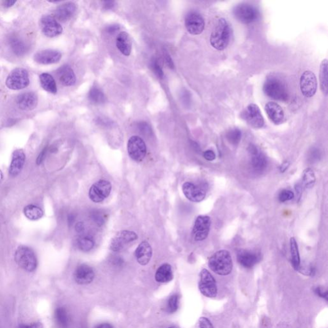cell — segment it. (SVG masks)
Returning <instances> with one entry per match:
<instances>
[{"label":"cell","mask_w":328,"mask_h":328,"mask_svg":"<svg viewBox=\"0 0 328 328\" xmlns=\"http://www.w3.org/2000/svg\"><path fill=\"white\" fill-rule=\"evenodd\" d=\"M40 82L42 89L51 94H56L57 88L56 80L52 75L48 73H42L40 75Z\"/></svg>","instance_id":"29"},{"label":"cell","mask_w":328,"mask_h":328,"mask_svg":"<svg viewBox=\"0 0 328 328\" xmlns=\"http://www.w3.org/2000/svg\"><path fill=\"white\" fill-rule=\"evenodd\" d=\"M48 148H45L41 152V153L39 154V155L38 156L37 159V165L41 164L44 159H45L46 156V153H47Z\"/></svg>","instance_id":"44"},{"label":"cell","mask_w":328,"mask_h":328,"mask_svg":"<svg viewBox=\"0 0 328 328\" xmlns=\"http://www.w3.org/2000/svg\"><path fill=\"white\" fill-rule=\"evenodd\" d=\"M290 166V163L289 162H288V161H286V162H283L282 165L280 166V171L281 173H284L285 171H286L287 169L289 168V167Z\"/></svg>","instance_id":"50"},{"label":"cell","mask_w":328,"mask_h":328,"mask_svg":"<svg viewBox=\"0 0 328 328\" xmlns=\"http://www.w3.org/2000/svg\"><path fill=\"white\" fill-rule=\"evenodd\" d=\"M2 179H3V174H2L1 171H0V182L1 181Z\"/></svg>","instance_id":"55"},{"label":"cell","mask_w":328,"mask_h":328,"mask_svg":"<svg viewBox=\"0 0 328 328\" xmlns=\"http://www.w3.org/2000/svg\"><path fill=\"white\" fill-rule=\"evenodd\" d=\"M10 48L17 56H24L27 51V46L25 42L18 37H12L10 40Z\"/></svg>","instance_id":"30"},{"label":"cell","mask_w":328,"mask_h":328,"mask_svg":"<svg viewBox=\"0 0 328 328\" xmlns=\"http://www.w3.org/2000/svg\"><path fill=\"white\" fill-rule=\"evenodd\" d=\"M195 328H213L212 324L206 317H201Z\"/></svg>","instance_id":"42"},{"label":"cell","mask_w":328,"mask_h":328,"mask_svg":"<svg viewBox=\"0 0 328 328\" xmlns=\"http://www.w3.org/2000/svg\"><path fill=\"white\" fill-rule=\"evenodd\" d=\"M138 236L132 231L122 230L116 233L110 243V249L114 252L122 251L133 241L137 240Z\"/></svg>","instance_id":"7"},{"label":"cell","mask_w":328,"mask_h":328,"mask_svg":"<svg viewBox=\"0 0 328 328\" xmlns=\"http://www.w3.org/2000/svg\"><path fill=\"white\" fill-rule=\"evenodd\" d=\"M328 60L325 59L322 61L320 65V85L321 89L326 96L328 95Z\"/></svg>","instance_id":"34"},{"label":"cell","mask_w":328,"mask_h":328,"mask_svg":"<svg viewBox=\"0 0 328 328\" xmlns=\"http://www.w3.org/2000/svg\"><path fill=\"white\" fill-rule=\"evenodd\" d=\"M251 156V166L256 173H262L265 170L268 161L266 156L255 145H251L248 148Z\"/></svg>","instance_id":"16"},{"label":"cell","mask_w":328,"mask_h":328,"mask_svg":"<svg viewBox=\"0 0 328 328\" xmlns=\"http://www.w3.org/2000/svg\"><path fill=\"white\" fill-rule=\"evenodd\" d=\"M139 128L142 132L145 133H148L151 132V128H150L149 126L148 125L147 122H141V123L139 124Z\"/></svg>","instance_id":"47"},{"label":"cell","mask_w":328,"mask_h":328,"mask_svg":"<svg viewBox=\"0 0 328 328\" xmlns=\"http://www.w3.org/2000/svg\"><path fill=\"white\" fill-rule=\"evenodd\" d=\"M211 219L206 215H200L197 217L192 230V236L196 241L205 240L208 237L210 230Z\"/></svg>","instance_id":"14"},{"label":"cell","mask_w":328,"mask_h":328,"mask_svg":"<svg viewBox=\"0 0 328 328\" xmlns=\"http://www.w3.org/2000/svg\"><path fill=\"white\" fill-rule=\"evenodd\" d=\"M55 319L57 325L61 328H67L69 327V317L64 308L59 307L56 309L55 312Z\"/></svg>","instance_id":"32"},{"label":"cell","mask_w":328,"mask_h":328,"mask_svg":"<svg viewBox=\"0 0 328 328\" xmlns=\"http://www.w3.org/2000/svg\"><path fill=\"white\" fill-rule=\"evenodd\" d=\"M18 328H44L41 323H33L30 325H21Z\"/></svg>","instance_id":"46"},{"label":"cell","mask_w":328,"mask_h":328,"mask_svg":"<svg viewBox=\"0 0 328 328\" xmlns=\"http://www.w3.org/2000/svg\"><path fill=\"white\" fill-rule=\"evenodd\" d=\"M57 77L63 86H73L77 81V77L73 70L69 65H64L57 70Z\"/></svg>","instance_id":"25"},{"label":"cell","mask_w":328,"mask_h":328,"mask_svg":"<svg viewBox=\"0 0 328 328\" xmlns=\"http://www.w3.org/2000/svg\"><path fill=\"white\" fill-rule=\"evenodd\" d=\"M96 328H114L109 323H103L97 326Z\"/></svg>","instance_id":"53"},{"label":"cell","mask_w":328,"mask_h":328,"mask_svg":"<svg viewBox=\"0 0 328 328\" xmlns=\"http://www.w3.org/2000/svg\"><path fill=\"white\" fill-rule=\"evenodd\" d=\"M17 104L22 111H32L37 107L38 104L37 95L33 92L23 93L17 98Z\"/></svg>","instance_id":"19"},{"label":"cell","mask_w":328,"mask_h":328,"mask_svg":"<svg viewBox=\"0 0 328 328\" xmlns=\"http://www.w3.org/2000/svg\"><path fill=\"white\" fill-rule=\"evenodd\" d=\"M128 153L130 157L135 162H141L146 157L147 146L143 139L139 136L130 137L128 142Z\"/></svg>","instance_id":"9"},{"label":"cell","mask_w":328,"mask_h":328,"mask_svg":"<svg viewBox=\"0 0 328 328\" xmlns=\"http://www.w3.org/2000/svg\"><path fill=\"white\" fill-rule=\"evenodd\" d=\"M265 111L268 118L275 124L282 123L285 118L284 112L281 106L274 102H268L265 106Z\"/></svg>","instance_id":"23"},{"label":"cell","mask_w":328,"mask_h":328,"mask_svg":"<svg viewBox=\"0 0 328 328\" xmlns=\"http://www.w3.org/2000/svg\"><path fill=\"white\" fill-rule=\"evenodd\" d=\"M199 289L207 298H214L217 295L216 281L207 269H203L200 273Z\"/></svg>","instance_id":"8"},{"label":"cell","mask_w":328,"mask_h":328,"mask_svg":"<svg viewBox=\"0 0 328 328\" xmlns=\"http://www.w3.org/2000/svg\"><path fill=\"white\" fill-rule=\"evenodd\" d=\"M238 260L239 263L244 268H251L259 262V257L254 252L241 250L238 254Z\"/></svg>","instance_id":"26"},{"label":"cell","mask_w":328,"mask_h":328,"mask_svg":"<svg viewBox=\"0 0 328 328\" xmlns=\"http://www.w3.org/2000/svg\"><path fill=\"white\" fill-rule=\"evenodd\" d=\"M209 266L213 272L221 276H227L233 269V261L230 252L220 250L213 254L209 260Z\"/></svg>","instance_id":"2"},{"label":"cell","mask_w":328,"mask_h":328,"mask_svg":"<svg viewBox=\"0 0 328 328\" xmlns=\"http://www.w3.org/2000/svg\"><path fill=\"white\" fill-rule=\"evenodd\" d=\"M25 216L31 221L40 219L43 216V211L39 207L35 205H30L25 207L24 209Z\"/></svg>","instance_id":"35"},{"label":"cell","mask_w":328,"mask_h":328,"mask_svg":"<svg viewBox=\"0 0 328 328\" xmlns=\"http://www.w3.org/2000/svg\"><path fill=\"white\" fill-rule=\"evenodd\" d=\"M116 46L119 52L124 56H130L132 52V40L126 31H122L116 39Z\"/></svg>","instance_id":"27"},{"label":"cell","mask_w":328,"mask_h":328,"mask_svg":"<svg viewBox=\"0 0 328 328\" xmlns=\"http://www.w3.org/2000/svg\"><path fill=\"white\" fill-rule=\"evenodd\" d=\"M150 67L153 73L155 74L156 77L163 78L164 76V71H163L162 67L161 66L159 60L156 58H153L150 62Z\"/></svg>","instance_id":"39"},{"label":"cell","mask_w":328,"mask_h":328,"mask_svg":"<svg viewBox=\"0 0 328 328\" xmlns=\"http://www.w3.org/2000/svg\"><path fill=\"white\" fill-rule=\"evenodd\" d=\"M16 3V1H4L3 5L6 8H9L12 7Z\"/></svg>","instance_id":"51"},{"label":"cell","mask_w":328,"mask_h":328,"mask_svg":"<svg viewBox=\"0 0 328 328\" xmlns=\"http://www.w3.org/2000/svg\"><path fill=\"white\" fill-rule=\"evenodd\" d=\"M264 92L270 98L280 101H286L289 98L286 86L281 80L269 77L264 85Z\"/></svg>","instance_id":"3"},{"label":"cell","mask_w":328,"mask_h":328,"mask_svg":"<svg viewBox=\"0 0 328 328\" xmlns=\"http://www.w3.org/2000/svg\"><path fill=\"white\" fill-rule=\"evenodd\" d=\"M25 162V154L22 149H17L12 153L9 174L11 177L18 176L22 171Z\"/></svg>","instance_id":"24"},{"label":"cell","mask_w":328,"mask_h":328,"mask_svg":"<svg viewBox=\"0 0 328 328\" xmlns=\"http://www.w3.org/2000/svg\"><path fill=\"white\" fill-rule=\"evenodd\" d=\"M77 10V5L73 2H67L62 4L56 8L54 12V18L61 22H65L75 14Z\"/></svg>","instance_id":"21"},{"label":"cell","mask_w":328,"mask_h":328,"mask_svg":"<svg viewBox=\"0 0 328 328\" xmlns=\"http://www.w3.org/2000/svg\"><path fill=\"white\" fill-rule=\"evenodd\" d=\"M62 59V54L59 51L45 50L36 53L33 56L35 62L39 64L49 65L58 63Z\"/></svg>","instance_id":"17"},{"label":"cell","mask_w":328,"mask_h":328,"mask_svg":"<svg viewBox=\"0 0 328 328\" xmlns=\"http://www.w3.org/2000/svg\"><path fill=\"white\" fill-rule=\"evenodd\" d=\"M165 60H166L167 65H168L169 68H174L175 65L174 63H173V59H171V56H169L168 53H166V54H165Z\"/></svg>","instance_id":"48"},{"label":"cell","mask_w":328,"mask_h":328,"mask_svg":"<svg viewBox=\"0 0 328 328\" xmlns=\"http://www.w3.org/2000/svg\"><path fill=\"white\" fill-rule=\"evenodd\" d=\"M15 261L23 269L33 272L37 266V260L34 252L27 246H20L15 253Z\"/></svg>","instance_id":"4"},{"label":"cell","mask_w":328,"mask_h":328,"mask_svg":"<svg viewBox=\"0 0 328 328\" xmlns=\"http://www.w3.org/2000/svg\"><path fill=\"white\" fill-rule=\"evenodd\" d=\"M119 30L120 27L119 25H109V26L108 27L107 29H106V30H107V32L111 33V34H114V33H115L117 32L118 31H119Z\"/></svg>","instance_id":"45"},{"label":"cell","mask_w":328,"mask_h":328,"mask_svg":"<svg viewBox=\"0 0 328 328\" xmlns=\"http://www.w3.org/2000/svg\"><path fill=\"white\" fill-rule=\"evenodd\" d=\"M173 279L172 268L168 264H163L156 270L155 279L159 283H168Z\"/></svg>","instance_id":"28"},{"label":"cell","mask_w":328,"mask_h":328,"mask_svg":"<svg viewBox=\"0 0 328 328\" xmlns=\"http://www.w3.org/2000/svg\"><path fill=\"white\" fill-rule=\"evenodd\" d=\"M89 99L94 105H101L105 103V96L103 91L98 87H93L89 92Z\"/></svg>","instance_id":"33"},{"label":"cell","mask_w":328,"mask_h":328,"mask_svg":"<svg viewBox=\"0 0 328 328\" xmlns=\"http://www.w3.org/2000/svg\"><path fill=\"white\" fill-rule=\"evenodd\" d=\"M203 156L205 159L208 161H213L215 159V154L212 150H207L203 153Z\"/></svg>","instance_id":"43"},{"label":"cell","mask_w":328,"mask_h":328,"mask_svg":"<svg viewBox=\"0 0 328 328\" xmlns=\"http://www.w3.org/2000/svg\"><path fill=\"white\" fill-rule=\"evenodd\" d=\"M115 1H103V7L105 10H112L115 7Z\"/></svg>","instance_id":"49"},{"label":"cell","mask_w":328,"mask_h":328,"mask_svg":"<svg viewBox=\"0 0 328 328\" xmlns=\"http://www.w3.org/2000/svg\"><path fill=\"white\" fill-rule=\"evenodd\" d=\"M182 190L184 195L192 202H202L206 196V190L202 187L194 185L191 182H186L184 183Z\"/></svg>","instance_id":"18"},{"label":"cell","mask_w":328,"mask_h":328,"mask_svg":"<svg viewBox=\"0 0 328 328\" xmlns=\"http://www.w3.org/2000/svg\"><path fill=\"white\" fill-rule=\"evenodd\" d=\"M179 305V298L177 295L171 296L168 300V310L170 313L177 312Z\"/></svg>","instance_id":"40"},{"label":"cell","mask_w":328,"mask_h":328,"mask_svg":"<svg viewBox=\"0 0 328 328\" xmlns=\"http://www.w3.org/2000/svg\"><path fill=\"white\" fill-rule=\"evenodd\" d=\"M242 133L238 128H233L227 133L226 138L229 143L233 145H238L240 143Z\"/></svg>","instance_id":"37"},{"label":"cell","mask_w":328,"mask_h":328,"mask_svg":"<svg viewBox=\"0 0 328 328\" xmlns=\"http://www.w3.org/2000/svg\"><path fill=\"white\" fill-rule=\"evenodd\" d=\"M40 27L44 35L50 38L60 35L63 31L62 27L58 21L54 16L49 15L42 17L40 20Z\"/></svg>","instance_id":"11"},{"label":"cell","mask_w":328,"mask_h":328,"mask_svg":"<svg viewBox=\"0 0 328 328\" xmlns=\"http://www.w3.org/2000/svg\"><path fill=\"white\" fill-rule=\"evenodd\" d=\"M294 194L289 190H283L279 195V200L281 202H285L294 198Z\"/></svg>","instance_id":"41"},{"label":"cell","mask_w":328,"mask_h":328,"mask_svg":"<svg viewBox=\"0 0 328 328\" xmlns=\"http://www.w3.org/2000/svg\"><path fill=\"white\" fill-rule=\"evenodd\" d=\"M94 245V242L89 238H83L78 241V246L82 251L87 252L91 250Z\"/></svg>","instance_id":"38"},{"label":"cell","mask_w":328,"mask_h":328,"mask_svg":"<svg viewBox=\"0 0 328 328\" xmlns=\"http://www.w3.org/2000/svg\"><path fill=\"white\" fill-rule=\"evenodd\" d=\"M153 250L151 245L147 241H143L137 247L135 251V257L138 263L141 266H146L151 259Z\"/></svg>","instance_id":"22"},{"label":"cell","mask_w":328,"mask_h":328,"mask_svg":"<svg viewBox=\"0 0 328 328\" xmlns=\"http://www.w3.org/2000/svg\"><path fill=\"white\" fill-rule=\"evenodd\" d=\"M176 328L170 327V328Z\"/></svg>","instance_id":"56"},{"label":"cell","mask_w":328,"mask_h":328,"mask_svg":"<svg viewBox=\"0 0 328 328\" xmlns=\"http://www.w3.org/2000/svg\"><path fill=\"white\" fill-rule=\"evenodd\" d=\"M74 221H75V219H74L73 215H69L68 217L69 224H73Z\"/></svg>","instance_id":"54"},{"label":"cell","mask_w":328,"mask_h":328,"mask_svg":"<svg viewBox=\"0 0 328 328\" xmlns=\"http://www.w3.org/2000/svg\"><path fill=\"white\" fill-rule=\"evenodd\" d=\"M302 180H303V183L306 188L310 189V188L314 187L316 179H315L314 171L312 169L307 168L304 170Z\"/></svg>","instance_id":"36"},{"label":"cell","mask_w":328,"mask_h":328,"mask_svg":"<svg viewBox=\"0 0 328 328\" xmlns=\"http://www.w3.org/2000/svg\"><path fill=\"white\" fill-rule=\"evenodd\" d=\"M185 24L187 31L192 35L201 34L204 30L205 23L202 15L198 12H190L185 18Z\"/></svg>","instance_id":"15"},{"label":"cell","mask_w":328,"mask_h":328,"mask_svg":"<svg viewBox=\"0 0 328 328\" xmlns=\"http://www.w3.org/2000/svg\"><path fill=\"white\" fill-rule=\"evenodd\" d=\"M300 90L306 98L314 96L316 93L317 81L316 76L310 71H304L300 79Z\"/></svg>","instance_id":"13"},{"label":"cell","mask_w":328,"mask_h":328,"mask_svg":"<svg viewBox=\"0 0 328 328\" xmlns=\"http://www.w3.org/2000/svg\"><path fill=\"white\" fill-rule=\"evenodd\" d=\"M74 277L78 284L88 285L94 279V272L90 266L82 264L76 268Z\"/></svg>","instance_id":"20"},{"label":"cell","mask_w":328,"mask_h":328,"mask_svg":"<svg viewBox=\"0 0 328 328\" xmlns=\"http://www.w3.org/2000/svg\"><path fill=\"white\" fill-rule=\"evenodd\" d=\"M235 18L240 23L249 24L257 20L259 16L257 8L249 3H240L233 10Z\"/></svg>","instance_id":"6"},{"label":"cell","mask_w":328,"mask_h":328,"mask_svg":"<svg viewBox=\"0 0 328 328\" xmlns=\"http://www.w3.org/2000/svg\"><path fill=\"white\" fill-rule=\"evenodd\" d=\"M84 230V224L82 223H78L76 225V230L78 233H82Z\"/></svg>","instance_id":"52"},{"label":"cell","mask_w":328,"mask_h":328,"mask_svg":"<svg viewBox=\"0 0 328 328\" xmlns=\"http://www.w3.org/2000/svg\"><path fill=\"white\" fill-rule=\"evenodd\" d=\"M242 118L247 124L254 128H261L264 125V119L259 106L249 104L245 111L243 112Z\"/></svg>","instance_id":"12"},{"label":"cell","mask_w":328,"mask_h":328,"mask_svg":"<svg viewBox=\"0 0 328 328\" xmlns=\"http://www.w3.org/2000/svg\"><path fill=\"white\" fill-rule=\"evenodd\" d=\"M231 28L228 21L224 18L218 20L211 33L209 41L213 48L221 51L227 48L230 41Z\"/></svg>","instance_id":"1"},{"label":"cell","mask_w":328,"mask_h":328,"mask_svg":"<svg viewBox=\"0 0 328 328\" xmlns=\"http://www.w3.org/2000/svg\"><path fill=\"white\" fill-rule=\"evenodd\" d=\"M112 185L111 182L100 179L91 186L89 197L94 203H101L107 198L111 194Z\"/></svg>","instance_id":"10"},{"label":"cell","mask_w":328,"mask_h":328,"mask_svg":"<svg viewBox=\"0 0 328 328\" xmlns=\"http://www.w3.org/2000/svg\"><path fill=\"white\" fill-rule=\"evenodd\" d=\"M30 84L28 71L18 67L10 72L6 80V86L12 90H21L26 88Z\"/></svg>","instance_id":"5"},{"label":"cell","mask_w":328,"mask_h":328,"mask_svg":"<svg viewBox=\"0 0 328 328\" xmlns=\"http://www.w3.org/2000/svg\"><path fill=\"white\" fill-rule=\"evenodd\" d=\"M290 246H291L292 265L294 269L298 270L300 268V260L299 249L295 238H292L290 240Z\"/></svg>","instance_id":"31"}]
</instances>
